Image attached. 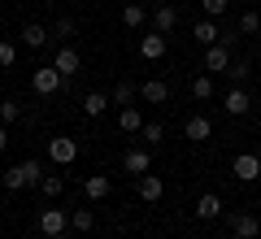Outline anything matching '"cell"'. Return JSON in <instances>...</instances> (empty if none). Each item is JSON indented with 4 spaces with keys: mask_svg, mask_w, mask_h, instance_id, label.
<instances>
[{
    "mask_svg": "<svg viewBox=\"0 0 261 239\" xmlns=\"http://www.w3.org/2000/svg\"><path fill=\"white\" fill-rule=\"evenodd\" d=\"M231 235H235V239H257V235H261L257 213H231Z\"/></svg>",
    "mask_w": 261,
    "mask_h": 239,
    "instance_id": "9c48e42d",
    "label": "cell"
},
{
    "mask_svg": "<svg viewBox=\"0 0 261 239\" xmlns=\"http://www.w3.org/2000/svg\"><path fill=\"white\" fill-rule=\"evenodd\" d=\"M257 126H261V109H257Z\"/></svg>",
    "mask_w": 261,
    "mask_h": 239,
    "instance_id": "8d00e7d4",
    "label": "cell"
},
{
    "mask_svg": "<svg viewBox=\"0 0 261 239\" xmlns=\"http://www.w3.org/2000/svg\"><path fill=\"white\" fill-rule=\"evenodd\" d=\"M18 61V44L13 39H0V65H13Z\"/></svg>",
    "mask_w": 261,
    "mask_h": 239,
    "instance_id": "1f68e13d",
    "label": "cell"
},
{
    "mask_svg": "<svg viewBox=\"0 0 261 239\" xmlns=\"http://www.w3.org/2000/svg\"><path fill=\"white\" fill-rule=\"evenodd\" d=\"M192 39H196V44H218V39H222V31H218V22L214 18H205V22H196V31H192Z\"/></svg>",
    "mask_w": 261,
    "mask_h": 239,
    "instance_id": "2e32d148",
    "label": "cell"
},
{
    "mask_svg": "<svg viewBox=\"0 0 261 239\" xmlns=\"http://www.w3.org/2000/svg\"><path fill=\"white\" fill-rule=\"evenodd\" d=\"M166 52H170V39L161 35V31H152V35L140 39V57H144V61H161Z\"/></svg>",
    "mask_w": 261,
    "mask_h": 239,
    "instance_id": "52a82bcc",
    "label": "cell"
},
{
    "mask_svg": "<svg viewBox=\"0 0 261 239\" xmlns=\"http://www.w3.org/2000/svg\"><path fill=\"white\" fill-rule=\"evenodd\" d=\"M57 239H79V230H61V235H57Z\"/></svg>",
    "mask_w": 261,
    "mask_h": 239,
    "instance_id": "d590c367",
    "label": "cell"
},
{
    "mask_svg": "<svg viewBox=\"0 0 261 239\" xmlns=\"http://www.w3.org/2000/svg\"><path fill=\"white\" fill-rule=\"evenodd\" d=\"M83 192H87V200H105V196H109V178L105 174H92L83 183Z\"/></svg>",
    "mask_w": 261,
    "mask_h": 239,
    "instance_id": "44dd1931",
    "label": "cell"
},
{
    "mask_svg": "<svg viewBox=\"0 0 261 239\" xmlns=\"http://www.w3.org/2000/svg\"><path fill=\"white\" fill-rule=\"evenodd\" d=\"M135 96H140V87H135V83H118V87H113V104H130Z\"/></svg>",
    "mask_w": 261,
    "mask_h": 239,
    "instance_id": "4316f807",
    "label": "cell"
},
{
    "mask_svg": "<svg viewBox=\"0 0 261 239\" xmlns=\"http://www.w3.org/2000/svg\"><path fill=\"white\" fill-rule=\"evenodd\" d=\"M122 22H126L130 31H140L144 22H148V13H144V5H126V9H122Z\"/></svg>",
    "mask_w": 261,
    "mask_h": 239,
    "instance_id": "d4e9b609",
    "label": "cell"
},
{
    "mask_svg": "<svg viewBox=\"0 0 261 239\" xmlns=\"http://www.w3.org/2000/svg\"><path fill=\"white\" fill-rule=\"evenodd\" d=\"M44 44H48V31L39 22H27L22 26V48H44Z\"/></svg>",
    "mask_w": 261,
    "mask_h": 239,
    "instance_id": "ac0fdd59",
    "label": "cell"
},
{
    "mask_svg": "<svg viewBox=\"0 0 261 239\" xmlns=\"http://www.w3.org/2000/svg\"><path fill=\"white\" fill-rule=\"evenodd\" d=\"M140 96H144L148 104H166V100H170V87L161 83V78H148V83H140Z\"/></svg>",
    "mask_w": 261,
    "mask_h": 239,
    "instance_id": "9a60e30c",
    "label": "cell"
},
{
    "mask_svg": "<svg viewBox=\"0 0 261 239\" xmlns=\"http://www.w3.org/2000/svg\"><path fill=\"white\" fill-rule=\"evenodd\" d=\"M135 192H140V200H144V204H157L161 196H166V183H161V178H157V174L148 170V174H140V183H135Z\"/></svg>",
    "mask_w": 261,
    "mask_h": 239,
    "instance_id": "8fae6325",
    "label": "cell"
},
{
    "mask_svg": "<svg viewBox=\"0 0 261 239\" xmlns=\"http://www.w3.org/2000/svg\"><path fill=\"white\" fill-rule=\"evenodd\" d=\"M257 31H261V13L257 9L240 13V35H257Z\"/></svg>",
    "mask_w": 261,
    "mask_h": 239,
    "instance_id": "484cf974",
    "label": "cell"
},
{
    "mask_svg": "<svg viewBox=\"0 0 261 239\" xmlns=\"http://www.w3.org/2000/svg\"><path fill=\"white\" fill-rule=\"evenodd\" d=\"M22 118V104L18 100H5L0 104V126H9V122H18Z\"/></svg>",
    "mask_w": 261,
    "mask_h": 239,
    "instance_id": "f1b7e54d",
    "label": "cell"
},
{
    "mask_svg": "<svg viewBox=\"0 0 261 239\" xmlns=\"http://www.w3.org/2000/svg\"><path fill=\"white\" fill-rule=\"evenodd\" d=\"M5 187H9V192H18V187H27L22 183V170L13 166V170H5Z\"/></svg>",
    "mask_w": 261,
    "mask_h": 239,
    "instance_id": "d6a6232c",
    "label": "cell"
},
{
    "mask_svg": "<svg viewBox=\"0 0 261 239\" xmlns=\"http://www.w3.org/2000/svg\"><path fill=\"white\" fill-rule=\"evenodd\" d=\"M53 65L61 70V78H65V83H70V78H74V74L83 70V61H79V48H74V44H61V48H57V57H53Z\"/></svg>",
    "mask_w": 261,
    "mask_h": 239,
    "instance_id": "5b68a950",
    "label": "cell"
},
{
    "mask_svg": "<svg viewBox=\"0 0 261 239\" xmlns=\"http://www.w3.org/2000/svg\"><path fill=\"white\" fill-rule=\"evenodd\" d=\"M39 192H44L48 200H57V196L65 192V183H61V178H57V174H44V183H39Z\"/></svg>",
    "mask_w": 261,
    "mask_h": 239,
    "instance_id": "83f0119b",
    "label": "cell"
},
{
    "mask_svg": "<svg viewBox=\"0 0 261 239\" xmlns=\"http://www.w3.org/2000/svg\"><path fill=\"white\" fill-rule=\"evenodd\" d=\"M122 166H126V174L140 178V174H148V170H152V152H148V148H126Z\"/></svg>",
    "mask_w": 261,
    "mask_h": 239,
    "instance_id": "30bf717a",
    "label": "cell"
},
{
    "mask_svg": "<svg viewBox=\"0 0 261 239\" xmlns=\"http://www.w3.org/2000/svg\"><path fill=\"white\" fill-rule=\"evenodd\" d=\"M192 96L196 100H214V78H209V74H196L192 78Z\"/></svg>",
    "mask_w": 261,
    "mask_h": 239,
    "instance_id": "cb8c5ba5",
    "label": "cell"
},
{
    "mask_svg": "<svg viewBox=\"0 0 261 239\" xmlns=\"http://www.w3.org/2000/svg\"><path fill=\"white\" fill-rule=\"evenodd\" d=\"M226 5H231V0H200L205 18H222V13H226Z\"/></svg>",
    "mask_w": 261,
    "mask_h": 239,
    "instance_id": "4dcf8cb0",
    "label": "cell"
},
{
    "mask_svg": "<svg viewBox=\"0 0 261 239\" xmlns=\"http://www.w3.org/2000/svg\"><path fill=\"white\" fill-rule=\"evenodd\" d=\"M31 87H35L39 96H57L65 87V78H61V70H57V65H39L35 74H31Z\"/></svg>",
    "mask_w": 261,
    "mask_h": 239,
    "instance_id": "6da1fadb",
    "label": "cell"
},
{
    "mask_svg": "<svg viewBox=\"0 0 261 239\" xmlns=\"http://www.w3.org/2000/svg\"><path fill=\"white\" fill-rule=\"evenodd\" d=\"M48 156H53L57 166H70V161H79V139H70V135L48 139Z\"/></svg>",
    "mask_w": 261,
    "mask_h": 239,
    "instance_id": "277c9868",
    "label": "cell"
},
{
    "mask_svg": "<svg viewBox=\"0 0 261 239\" xmlns=\"http://www.w3.org/2000/svg\"><path fill=\"white\" fill-rule=\"evenodd\" d=\"M92 226H96V213H92V209H74V213H70V230H79V235H87Z\"/></svg>",
    "mask_w": 261,
    "mask_h": 239,
    "instance_id": "7402d4cb",
    "label": "cell"
},
{
    "mask_svg": "<svg viewBox=\"0 0 261 239\" xmlns=\"http://www.w3.org/2000/svg\"><path fill=\"white\" fill-rule=\"evenodd\" d=\"M222 109L231 113V118L252 113V96H248V87H231V92H226V100H222Z\"/></svg>",
    "mask_w": 261,
    "mask_h": 239,
    "instance_id": "ba28073f",
    "label": "cell"
},
{
    "mask_svg": "<svg viewBox=\"0 0 261 239\" xmlns=\"http://www.w3.org/2000/svg\"><path fill=\"white\" fill-rule=\"evenodd\" d=\"M174 26H178V9H174V5H161V9L152 13V31H161V35H170Z\"/></svg>",
    "mask_w": 261,
    "mask_h": 239,
    "instance_id": "5bb4252c",
    "label": "cell"
},
{
    "mask_svg": "<svg viewBox=\"0 0 261 239\" xmlns=\"http://www.w3.org/2000/svg\"><path fill=\"white\" fill-rule=\"evenodd\" d=\"M196 218H200V222H214L218 218V213H222V196H218V192H205V196H200V200H196Z\"/></svg>",
    "mask_w": 261,
    "mask_h": 239,
    "instance_id": "4fadbf2b",
    "label": "cell"
},
{
    "mask_svg": "<svg viewBox=\"0 0 261 239\" xmlns=\"http://www.w3.org/2000/svg\"><path fill=\"white\" fill-rule=\"evenodd\" d=\"M22 183H27V187H39V183H44V166H39V161H22Z\"/></svg>",
    "mask_w": 261,
    "mask_h": 239,
    "instance_id": "603a6c76",
    "label": "cell"
},
{
    "mask_svg": "<svg viewBox=\"0 0 261 239\" xmlns=\"http://www.w3.org/2000/svg\"><path fill=\"white\" fill-rule=\"evenodd\" d=\"M209 135H214V122H209L205 113H196V118L183 122V139H192V144H205Z\"/></svg>",
    "mask_w": 261,
    "mask_h": 239,
    "instance_id": "7c38bea8",
    "label": "cell"
},
{
    "mask_svg": "<svg viewBox=\"0 0 261 239\" xmlns=\"http://www.w3.org/2000/svg\"><path fill=\"white\" fill-rule=\"evenodd\" d=\"M5 144H9V126H0V152H5Z\"/></svg>",
    "mask_w": 261,
    "mask_h": 239,
    "instance_id": "e575fe53",
    "label": "cell"
},
{
    "mask_svg": "<svg viewBox=\"0 0 261 239\" xmlns=\"http://www.w3.org/2000/svg\"><path fill=\"white\" fill-rule=\"evenodd\" d=\"M248 74H252V61L235 57V61H231V70H226V78H231V87H244V83H248Z\"/></svg>",
    "mask_w": 261,
    "mask_h": 239,
    "instance_id": "ffe728a7",
    "label": "cell"
},
{
    "mask_svg": "<svg viewBox=\"0 0 261 239\" xmlns=\"http://www.w3.org/2000/svg\"><path fill=\"white\" fill-rule=\"evenodd\" d=\"M257 156H261V152H257Z\"/></svg>",
    "mask_w": 261,
    "mask_h": 239,
    "instance_id": "74e56055",
    "label": "cell"
},
{
    "mask_svg": "<svg viewBox=\"0 0 261 239\" xmlns=\"http://www.w3.org/2000/svg\"><path fill=\"white\" fill-rule=\"evenodd\" d=\"M39 230H44V235L48 239H57V235H61V230H70V218H65V213L61 209H39Z\"/></svg>",
    "mask_w": 261,
    "mask_h": 239,
    "instance_id": "8992f818",
    "label": "cell"
},
{
    "mask_svg": "<svg viewBox=\"0 0 261 239\" xmlns=\"http://www.w3.org/2000/svg\"><path fill=\"white\" fill-rule=\"evenodd\" d=\"M109 104H113V100H109L105 92H87V96H83V113H87V118H100Z\"/></svg>",
    "mask_w": 261,
    "mask_h": 239,
    "instance_id": "d6986e66",
    "label": "cell"
},
{
    "mask_svg": "<svg viewBox=\"0 0 261 239\" xmlns=\"http://www.w3.org/2000/svg\"><path fill=\"white\" fill-rule=\"evenodd\" d=\"M144 139H148V148L161 144V139H166V126H161V122H144Z\"/></svg>",
    "mask_w": 261,
    "mask_h": 239,
    "instance_id": "f546056e",
    "label": "cell"
},
{
    "mask_svg": "<svg viewBox=\"0 0 261 239\" xmlns=\"http://www.w3.org/2000/svg\"><path fill=\"white\" fill-rule=\"evenodd\" d=\"M118 126L126 130V135H135V130H144V113L135 109V104H122V113H118Z\"/></svg>",
    "mask_w": 261,
    "mask_h": 239,
    "instance_id": "e0dca14e",
    "label": "cell"
},
{
    "mask_svg": "<svg viewBox=\"0 0 261 239\" xmlns=\"http://www.w3.org/2000/svg\"><path fill=\"white\" fill-rule=\"evenodd\" d=\"M57 35H61V39H70V35H74V18H57Z\"/></svg>",
    "mask_w": 261,
    "mask_h": 239,
    "instance_id": "836d02e7",
    "label": "cell"
},
{
    "mask_svg": "<svg viewBox=\"0 0 261 239\" xmlns=\"http://www.w3.org/2000/svg\"><path fill=\"white\" fill-rule=\"evenodd\" d=\"M231 174L240 178V183H257V178H261V156L257 152H240L231 161Z\"/></svg>",
    "mask_w": 261,
    "mask_h": 239,
    "instance_id": "7a4b0ae2",
    "label": "cell"
},
{
    "mask_svg": "<svg viewBox=\"0 0 261 239\" xmlns=\"http://www.w3.org/2000/svg\"><path fill=\"white\" fill-rule=\"evenodd\" d=\"M231 44H226V39H218V44H209L205 48V70H214V74H226L231 70Z\"/></svg>",
    "mask_w": 261,
    "mask_h": 239,
    "instance_id": "3957f363",
    "label": "cell"
}]
</instances>
